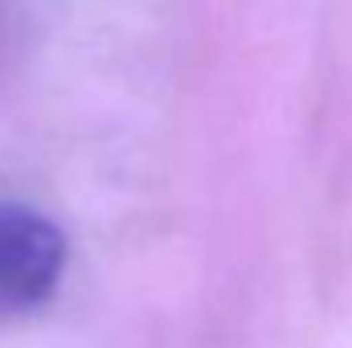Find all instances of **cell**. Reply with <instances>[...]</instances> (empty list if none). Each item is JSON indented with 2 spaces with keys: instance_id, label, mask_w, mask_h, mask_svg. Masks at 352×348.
I'll return each instance as SVG.
<instances>
[{
  "instance_id": "cell-1",
  "label": "cell",
  "mask_w": 352,
  "mask_h": 348,
  "mask_svg": "<svg viewBox=\"0 0 352 348\" xmlns=\"http://www.w3.org/2000/svg\"><path fill=\"white\" fill-rule=\"evenodd\" d=\"M66 270V234L37 209L0 201V320L41 307Z\"/></svg>"
}]
</instances>
